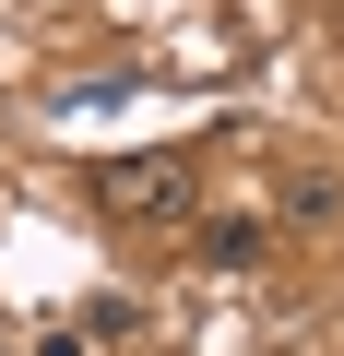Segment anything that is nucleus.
Instances as JSON below:
<instances>
[{"label": "nucleus", "instance_id": "obj_1", "mask_svg": "<svg viewBox=\"0 0 344 356\" xmlns=\"http://www.w3.org/2000/svg\"><path fill=\"white\" fill-rule=\"evenodd\" d=\"M119 202H142V214H179V166H166V154L119 166Z\"/></svg>", "mask_w": 344, "mask_h": 356}]
</instances>
